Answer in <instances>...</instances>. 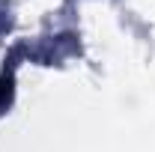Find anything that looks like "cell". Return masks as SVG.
<instances>
[{
  "mask_svg": "<svg viewBox=\"0 0 155 152\" xmlns=\"http://www.w3.org/2000/svg\"><path fill=\"white\" fill-rule=\"evenodd\" d=\"M0 98H3V84H0Z\"/></svg>",
  "mask_w": 155,
  "mask_h": 152,
  "instance_id": "obj_1",
  "label": "cell"
}]
</instances>
